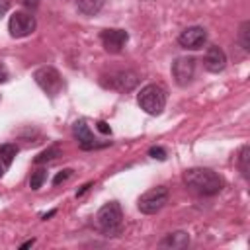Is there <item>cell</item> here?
Segmentation results:
<instances>
[{
    "label": "cell",
    "instance_id": "obj_1",
    "mask_svg": "<svg viewBox=\"0 0 250 250\" xmlns=\"http://www.w3.org/2000/svg\"><path fill=\"white\" fill-rule=\"evenodd\" d=\"M184 182L199 195H217L223 189V178L209 168H189L184 174Z\"/></svg>",
    "mask_w": 250,
    "mask_h": 250
},
{
    "label": "cell",
    "instance_id": "obj_2",
    "mask_svg": "<svg viewBox=\"0 0 250 250\" xmlns=\"http://www.w3.org/2000/svg\"><path fill=\"white\" fill-rule=\"evenodd\" d=\"M96 227L105 236H117L123 230V213L117 201H109L96 213Z\"/></svg>",
    "mask_w": 250,
    "mask_h": 250
},
{
    "label": "cell",
    "instance_id": "obj_3",
    "mask_svg": "<svg viewBox=\"0 0 250 250\" xmlns=\"http://www.w3.org/2000/svg\"><path fill=\"white\" fill-rule=\"evenodd\" d=\"M166 90L160 84H146L139 96L137 102L141 105V109H145L148 115H160L162 109L166 107Z\"/></svg>",
    "mask_w": 250,
    "mask_h": 250
},
{
    "label": "cell",
    "instance_id": "obj_4",
    "mask_svg": "<svg viewBox=\"0 0 250 250\" xmlns=\"http://www.w3.org/2000/svg\"><path fill=\"white\" fill-rule=\"evenodd\" d=\"M168 203V189L164 186H158V188H152L148 191H145L139 201H137V207L141 213L145 215H154L158 213L164 205Z\"/></svg>",
    "mask_w": 250,
    "mask_h": 250
},
{
    "label": "cell",
    "instance_id": "obj_5",
    "mask_svg": "<svg viewBox=\"0 0 250 250\" xmlns=\"http://www.w3.org/2000/svg\"><path fill=\"white\" fill-rule=\"evenodd\" d=\"M33 78H35L37 86L45 94H49L51 98H55L61 92V88H62V78H61L59 70L53 68V66H41V68H37L33 72Z\"/></svg>",
    "mask_w": 250,
    "mask_h": 250
},
{
    "label": "cell",
    "instance_id": "obj_6",
    "mask_svg": "<svg viewBox=\"0 0 250 250\" xmlns=\"http://www.w3.org/2000/svg\"><path fill=\"white\" fill-rule=\"evenodd\" d=\"M35 27H37V21H35V18H33L31 14H27V12H14V14L10 16V20H8V31H10V35L16 37V39L31 35V33L35 31Z\"/></svg>",
    "mask_w": 250,
    "mask_h": 250
},
{
    "label": "cell",
    "instance_id": "obj_7",
    "mask_svg": "<svg viewBox=\"0 0 250 250\" xmlns=\"http://www.w3.org/2000/svg\"><path fill=\"white\" fill-rule=\"evenodd\" d=\"M72 135H74V139L78 141V146L82 148V150H94V148H102V146H105L107 145V141H98L96 137H94V133L90 131V127H88V123L84 121V119H78L74 125H72Z\"/></svg>",
    "mask_w": 250,
    "mask_h": 250
},
{
    "label": "cell",
    "instance_id": "obj_8",
    "mask_svg": "<svg viewBox=\"0 0 250 250\" xmlns=\"http://www.w3.org/2000/svg\"><path fill=\"white\" fill-rule=\"evenodd\" d=\"M172 76L178 86H188L195 76V59L193 57H178L172 62Z\"/></svg>",
    "mask_w": 250,
    "mask_h": 250
},
{
    "label": "cell",
    "instance_id": "obj_9",
    "mask_svg": "<svg viewBox=\"0 0 250 250\" xmlns=\"http://www.w3.org/2000/svg\"><path fill=\"white\" fill-rule=\"evenodd\" d=\"M207 41V31L199 25H191V27H186L180 35H178V43L180 47L184 49H191V51H197L205 45Z\"/></svg>",
    "mask_w": 250,
    "mask_h": 250
},
{
    "label": "cell",
    "instance_id": "obj_10",
    "mask_svg": "<svg viewBox=\"0 0 250 250\" xmlns=\"http://www.w3.org/2000/svg\"><path fill=\"white\" fill-rule=\"evenodd\" d=\"M107 78H109V82L105 86H109L113 90H119V92H131L139 82V76L133 70H117V72L109 74Z\"/></svg>",
    "mask_w": 250,
    "mask_h": 250
},
{
    "label": "cell",
    "instance_id": "obj_11",
    "mask_svg": "<svg viewBox=\"0 0 250 250\" xmlns=\"http://www.w3.org/2000/svg\"><path fill=\"white\" fill-rule=\"evenodd\" d=\"M100 37H102V43L107 53H119L125 47L129 33L125 29H104Z\"/></svg>",
    "mask_w": 250,
    "mask_h": 250
},
{
    "label": "cell",
    "instance_id": "obj_12",
    "mask_svg": "<svg viewBox=\"0 0 250 250\" xmlns=\"http://www.w3.org/2000/svg\"><path fill=\"white\" fill-rule=\"evenodd\" d=\"M203 66L209 70V72H221L225 66H227V55L221 47L213 45L207 49L205 57H203Z\"/></svg>",
    "mask_w": 250,
    "mask_h": 250
},
{
    "label": "cell",
    "instance_id": "obj_13",
    "mask_svg": "<svg viewBox=\"0 0 250 250\" xmlns=\"http://www.w3.org/2000/svg\"><path fill=\"white\" fill-rule=\"evenodd\" d=\"M188 244H189V234L184 232V230L170 232L160 240V246L170 248V250H182V248H188Z\"/></svg>",
    "mask_w": 250,
    "mask_h": 250
},
{
    "label": "cell",
    "instance_id": "obj_14",
    "mask_svg": "<svg viewBox=\"0 0 250 250\" xmlns=\"http://www.w3.org/2000/svg\"><path fill=\"white\" fill-rule=\"evenodd\" d=\"M76 6L84 16H96L102 10L104 0H76Z\"/></svg>",
    "mask_w": 250,
    "mask_h": 250
},
{
    "label": "cell",
    "instance_id": "obj_15",
    "mask_svg": "<svg viewBox=\"0 0 250 250\" xmlns=\"http://www.w3.org/2000/svg\"><path fill=\"white\" fill-rule=\"evenodd\" d=\"M59 154H61V146H59V145H51V146H47L45 150H41V152L33 158V164H47V162L55 160Z\"/></svg>",
    "mask_w": 250,
    "mask_h": 250
},
{
    "label": "cell",
    "instance_id": "obj_16",
    "mask_svg": "<svg viewBox=\"0 0 250 250\" xmlns=\"http://www.w3.org/2000/svg\"><path fill=\"white\" fill-rule=\"evenodd\" d=\"M238 170L244 180L250 178V146H242L238 152Z\"/></svg>",
    "mask_w": 250,
    "mask_h": 250
},
{
    "label": "cell",
    "instance_id": "obj_17",
    "mask_svg": "<svg viewBox=\"0 0 250 250\" xmlns=\"http://www.w3.org/2000/svg\"><path fill=\"white\" fill-rule=\"evenodd\" d=\"M16 154H18V146H16V145H12V143L0 145V160H2L8 168H10V164L14 162Z\"/></svg>",
    "mask_w": 250,
    "mask_h": 250
},
{
    "label": "cell",
    "instance_id": "obj_18",
    "mask_svg": "<svg viewBox=\"0 0 250 250\" xmlns=\"http://www.w3.org/2000/svg\"><path fill=\"white\" fill-rule=\"evenodd\" d=\"M238 43L244 51L250 49V21H242L238 29Z\"/></svg>",
    "mask_w": 250,
    "mask_h": 250
},
{
    "label": "cell",
    "instance_id": "obj_19",
    "mask_svg": "<svg viewBox=\"0 0 250 250\" xmlns=\"http://www.w3.org/2000/svg\"><path fill=\"white\" fill-rule=\"evenodd\" d=\"M45 180H47V170H45V168H37V170L31 174V180H29L31 189H39Z\"/></svg>",
    "mask_w": 250,
    "mask_h": 250
},
{
    "label": "cell",
    "instance_id": "obj_20",
    "mask_svg": "<svg viewBox=\"0 0 250 250\" xmlns=\"http://www.w3.org/2000/svg\"><path fill=\"white\" fill-rule=\"evenodd\" d=\"M148 156L156 158V160H166V150L162 146H150L148 148Z\"/></svg>",
    "mask_w": 250,
    "mask_h": 250
},
{
    "label": "cell",
    "instance_id": "obj_21",
    "mask_svg": "<svg viewBox=\"0 0 250 250\" xmlns=\"http://www.w3.org/2000/svg\"><path fill=\"white\" fill-rule=\"evenodd\" d=\"M70 176H72V170H68V168H66V170H62V172H59V174L55 176V180H53V186H59L61 182H66Z\"/></svg>",
    "mask_w": 250,
    "mask_h": 250
},
{
    "label": "cell",
    "instance_id": "obj_22",
    "mask_svg": "<svg viewBox=\"0 0 250 250\" xmlns=\"http://www.w3.org/2000/svg\"><path fill=\"white\" fill-rule=\"evenodd\" d=\"M96 125H98V131H100V133H104V135H111V129H109V125H107L105 121H98Z\"/></svg>",
    "mask_w": 250,
    "mask_h": 250
},
{
    "label": "cell",
    "instance_id": "obj_23",
    "mask_svg": "<svg viewBox=\"0 0 250 250\" xmlns=\"http://www.w3.org/2000/svg\"><path fill=\"white\" fill-rule=\"evenodd\" d=\"M27 10H35L37 6H39V0H20Z\"/></svg>",
    "mask_w": 250,
    "mask_h": 250
},
{
    "label": "cell",
    "instance_id": "obj_24",
    "mask_svg": "<svg viewBox=\"0 0 250 250\" xmlns=\"http://www.w3.org/2000/svg\"><path fill=\"white\" fill-rule=\"evenodd\" d=\"M10 10V0H0V16H4Z\"/></svg>",
    "mask_w": 250,
    "mask_h": 250
},
{
    "label": "cell",
    "instance_id": "obj_25",
    "mask_svg": "<svg viewBox=\"0 0 250 250\" xmlns=\"http://www.w3.org/2000/svg\"><path fill=\"white\" fill-rule=\"evenodd\" d=\"M8 80V70L4 66H0V82H6Z\"/></svg>",
    "mask_w": 250,
    "mask_h": 250
},
{
    "label": "cell",
    "instance_id": "obj_26",
    "mask_svg": "<svg viewBox=\"0 0 250 250\" xmlns=\"http://www.w3.org/2000/svg\"><path fill=\"white\" fill-rule=\"evenodd\" d=\"M33 242H35L33 238H31V240H25V242H23V244H21L20 248H29V246H33Z\"/></svg>",
    "mask_w": 250,
    "mask_h": 250
},
{
    "label": "cell",
    "instance_id": "obj_27",
    "mask_svg": "<svg viewBox=\"0 0 250 250\" xmlns=\"http://www.w3.org/2000/svg\"><path fill=\"white\" fill-rule=\"evenodd\" d=\"M6 170H8V166H6V164H4L2 160H0V178L4 176V172H6Z\"/></svg>",
    "mask_w": 250,
    "mask_h": 250
},
{
    "label": "cell",
    "instance_id": "obj_28",
    "mask_svg": "<svg viewBox=\"0 0 250 250\" xmlns=\"http://www.w3.org/2000/svg\"><path fill=\"white\" fill-rule=\"evenodd\" d=\"M55 213H57V211H49V213H45V215H43V219H49V217H53Z\"/></svg>",
    "mask_w": 250,
    "mask_h": 250
}]
</instances>
